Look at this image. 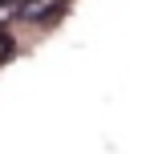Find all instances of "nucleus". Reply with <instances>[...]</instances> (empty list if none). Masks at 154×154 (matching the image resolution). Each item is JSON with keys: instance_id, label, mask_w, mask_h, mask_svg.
Wrapping results in <instances>:
<instances>
[{"instance_id": "obj_2", "label": "nucleus", "mask_w": 154, "mask_h": 154, "mask_svg": "<svg viewBox=\"0 0 154 154\" xmlns=\"http://www.w3.org/2000/svg\"><path fill=\"white\" fill-rule=\"evenodd\" d=\"M12 57V37L4 32V24H0V61H8Z\"/></svg>"}, {"instance_id": "obj_3", "label": "nucleus", "mask_w": 154, "mask_h": 154, "mask_svg": "<svg viewBox=\"0 0 154 154\" xmlns=\"http://www.w3.org/2000/svg\"><path fill=\"white\" fill-rule=\"evenodd\" d=\"M16 16V0H0V24H8Z\"/></svg>"}, {"instance_id": "obj_1", "label": "nucleus", "mask_w": 154, "mask_h": 154, "mask_svg": "<svg viewBox=\"0 0 154 154\" xmlns=\"http://www.w3.org/2000/svg\"><path fill=\"white\" fill-rule=\"evenodd\" d=\"M61 4L65 0H16V16H24V20H49Z\"/></svg>"}]
</instances>
